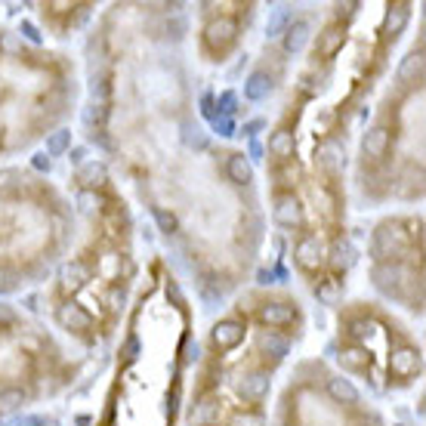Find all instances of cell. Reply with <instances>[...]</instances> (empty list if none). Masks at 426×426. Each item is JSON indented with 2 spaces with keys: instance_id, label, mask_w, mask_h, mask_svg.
I'll return each mask as SVG.
<instances>
[{
  "instance_id": "14",
  "label": "cell",
  "mask_w": 426,
  "mask_h": 426,
  "mask_svg": "<svg viewBox=\"0 0 426 426\" xmlns=\"http://www.w3.org/2000/svg\"><path fill=\"white\" fill-rule=\"evenodd\" d=\"M34 10H38L40 28L50 38L65 40V38H74L78 31H87L102 6L99 4H38Z\"/></svg>"
},
{
  "instance_id": "8",
  "label": "cell",
  "mask_w": 426,
  "mask_h": 426,
  "mask_svg": "<svg viewBox=\"0 0 426 426\" xmlns=\"http://www.w3.org/2000/svg\"><path fill=\"white\" fill-rule=\"evenodd\" d=\"M71 195L38 170L0 167V297L47 284L71 247Z\"/></svg>"
},
{
  "instance_id": "7",
  "label": "cell",
  "mask_w": 426,
  "mask_h": 426,
  "mask_svg": "<svg viewBox=\"0 0 426 426\" xmlns=\"http://www.w3.org/2000/svg\"><path fill=\"white\" fill-rule=\"evenodd\" d=\"M81 96V68L68 50L0 25V167L65 130Z\"/></svg>"
},
{
  "instance_id": "6",
  "label": "cell",
  "mask_w": 426,
  "mask_h": 426,
  "mask_svg": "<svg viewBox=\"0 0 426 426\" xmlns=\"http://www.w3.org/2000/svg\"><path fill=\"white\" fill-rule=\"evenodd\" d=\"M426 40L423 22L408 38L383 78L349 170V201L364 210L396 207L411 210L423 204L426 161H423V112H426Z\"/></svg>"
},
{
  "instance_id": "13",
  "label": "cell",
  "mask_w": 426,
  "mask_h": 426,
  "mask_svg": "<svg viewBox=\"0 0 426 426\" xmlns=\"http://www.w3.org/2000/svg\"><path fill=\"white\" fill-rule=\"evenodd\" d=\"M189 16L192 56L204 65H226L241 53L247 34L260 16V4H198Z\"/></svg>"
},
{
  "instance_id": "10",
  "label": "cell",
  "mask_w": 426,
  "mask_h": 426,
  "mask_svg": "<svg viewBox=\"0 0 426 426\" xmlns=\"http://www.w3.org/2000/svg\"><path fill=\"white\" fill-rule=\"evenodd\" d=\"M84 362L38 315L0 300V420L65 396Z\"/></svg>"
},
{
  "instance_id": "9",
  "label": "cell",
  "mask_w": 426,
  "mask_h": 426,
  "mask_svg": "<svg viewBox=\"0 0 426 426\" xmlns=\"http://www.w3.org/2000/svg\"><path fill=\"white\" fill-rule=\"evenodd\" d=\"M328 362L364 396L393 398L411 393L423 380L420 334L396 309L364 297L334 303Z\"/></svg>"
},
{
  "instance_id": "5",
  "label": "cell",
  "mask_w": 426,
  "mask_h": 426,
  "mask_svg": "<svg viewBox=\"0 0 426 426\" xmlns=\"http://www.w3.org/2000/svg\"><path fill=\"white\" fill-rule=\"evenodd\" d=\"M195 300L167 257H151L117 330L96 426H180L198 355Z\"/></svg>"
},
{
  "instance_id": "3",
  "label": "cell",
  "mask_w": 426,
  "mask_h": 426,
  "mask_svg": "<svg viewBox=\"0 0 426 426\" xmlns=\"http://www.w3.org/2000/svg\"><path fill=\"white\" fill-rule=\"evenodd\" d=\"M78 229L47 281V325L81 352L115 343L133 300L142 263L136 257V217L127 192L96 155L81 158L68 176Z\"/></svg>"
},
{
  "instance_id": "11",
  "label": "cell",
  "mask_w": 426,
  "mask_h": 426,
  "mask_svg": "<svg viewBox=\"0 0 426 426\" xmlns=\"http://www.w3.org/2000/svg\"><path fill=\"white\" fill-rule=\"evenodd\" d=\"M266 426H389L371 396L346 380L325 355H306L287 368L272 396Z\"/></svg>"
},
{
  "instance_id": "12",
  "label": "cell",
  "mask_w": 426,
  "mask_h": 426,
  "mask_svg": "<svg viewBox=\"0 0 426 426\" xmlns=\"http://www.w3.org/2000/svg\"><path fill=\"white\" fill-rule=\"evenodd\" d=\"M364 278L377 300L398 315L423 318V213L389 210L364 241Z\"/></svg>"
},
{
  "instance_id": "2",
  "label": "cell",
  "mask_w": 426,
  "mask_h": 426,
  "mask_svg": "<svg viewBox=\"0 0 426 426\" xmlns=\"http://www.w3.org/2000/svg\"><path fill=\"white\" fill-rule=\"evenodd\" d=\"M420 6L408 0L328 4L263 139L266 219L306 294L334 306L352 272L349 170L364 115Z\"/></svg>"
},
{
  "instance_id": "4",
  "label": "cell",
  "mask_w": 426,
  "mask_h": 426,
  "mask_svg": "<svg viewBox=\"0 0 426 426\" xmlns=\"http://www.w3.org/2000/svg\"><path fill=\"white\" fill-rule=\"evenodd\" d=\"M306 334L291 287H247L198 340L180 426H266L278 374Z\"/></svg>"
},
{
  "instance_id": "1",
  "label": "cell",
  "mask_w": 426,
  "mask_h": 426,
  "mask_svg": "<svg viewBox=\"0 0 426 426\" xmlns=\"http://www.w3.org/2000/svg\"><path fill=\"white\" fill-rule=\"evenodd\" d=\"M84 133L149 213L170 266L201 306L251 287L266 204L244 149L198 108L185 4H112L84 40Z\"/></svg>"
}]
</instances>
